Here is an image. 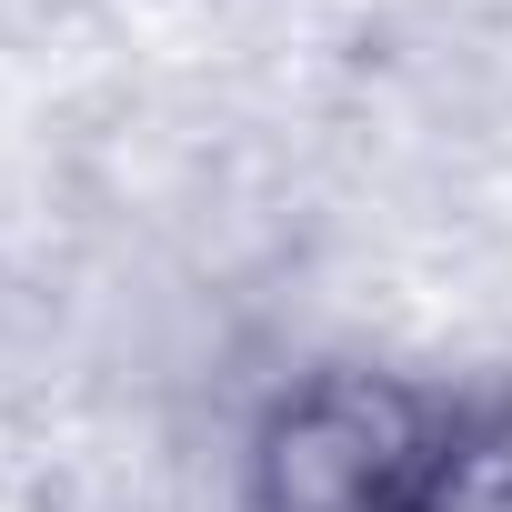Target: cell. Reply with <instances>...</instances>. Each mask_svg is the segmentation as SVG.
Instances as JSON below:
<instances>
[{"instance_id": "6da1fadb", "label": "cell", "mask_w": 512, "mask_h": 512, "mask_svg": "<svg viewBox=\"0 0 512 512\" xmlns=\"http://www.w3.org/2000/svg\"><path fill=\"white\" fill-rule=\"evenodd\" d=\"M452 392L382 362H312L272 382L241 422V512H422Z\"/></svg>"}, {"instance_id": "7a4b0ae2", "label": "cell", "mask_w": 512, "mask_h": 512, "mask_svg": "<svg viewBox=\"0 0 512 512\" xmlns=\"http://www.w3.org/2000/svg\"><path fill=\"white\" fill-rule=\"evenodd\" d=\"M422 512H512V392H462L452 402Z\"/></svg>"}]
</instances>
